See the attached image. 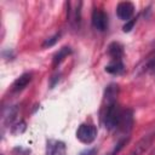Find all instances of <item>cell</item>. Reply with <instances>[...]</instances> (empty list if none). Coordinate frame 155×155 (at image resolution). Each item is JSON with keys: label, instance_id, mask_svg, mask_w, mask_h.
<instances>
[{"label": "cell", "instance_id": "cell-15", "mask_svg": "<svg viewBox=\"0 0 155 155\" xmlns=\"http://www.w3.org/2000/svg\"><path fill=\"white\" fill-rule=\"evenodd\" d=\"M59 38H61V33H56L54 35L47 38V39L42 42V47H51V46H53V45L59 40Z\"/></svg>", "mask_w": 155, "mask_h": 155}, {"label": "cell", "instance_id": "cell-11", "mask_svg": "<svg viewBox=\"0 0 155 155\" xmlns=\"http://www.w3.org/2000/svg\"><path fill=\"white\" fill-rule=\"evenodd\" d=\"M119 92H120V87L117 84H109L104 91V99H105L107 104L116 102Z\"/></svg>", "mask_w": 155, "mask_h": 155}, {"label": "cell", "instance_id": "cell-4", "mask_svg": "<svg viewBox=\"0 0 155 155\" xmlns=\"http://www.w3.org/2000/svg\"><path fill=\"white\" fill-rule=\"evenodd\" d=\"M132 126H133V111L131 109L122 110L120 122H119L117 128L115 131H117L124 137H128V133L132 130Z\"/></svg>", "mask_w": 155, "mask_h": 155}, {"label": "cell", "instance_id": "cell-13", "mask_svg": "<svg viewBox=\"0 0 155 155\" xmlns=\"http://www.w3.org/2000/svg\"><path fill=\"white\" fill-rule=\"evenodd\" d=\"M105 71L113 75H120L125 71V64L122 61H111L108 65H105Z\"/></svg>", "mask_w": 155, "mask_h": 155}, {"label": "cell", "instance_id": "cell-5", "mask_svg": "<svg viewBox=\"0 0 155 155\" xmlns=\"http://www.w3.org/2000/svg\"><path fill=\"white\" fill-rule=\"evenodd\" d=\"M92 27L98 31H104L108 28V15L102 8H94L91 17Z\"/></svg>", "mask_w": 155, "mask_h": 155}, {"label": "cell", "instance_id": "cell-6", "mask_svg": "<svg viewBox=\"0 0 155 155\" xmlns=\"http://www.w3.org/2000/svg\"><path fill=\"white\" fill-rule=\"evenodd\" d=\"M67 18L73 28L76 29L80 27V22H81V2L80 1L75 4V8H71V2H68Z\"/></svg>", "mask_w": 155, "mask_h": 155}, {"label": "cell", "instance_id": "cell-16", "mask_svg": "<svg viewBox=\"0 0 155 155\" xmlns=\"http://www.w3.org/2000/svg\"><path fill=\"white\" fill-rule=\"evenodd\" d=\"M12 154L13 155H30V149L23 148V147L18 145V147L12 149Z\"/></svg>", "mask_w": 155, "mask_h": 155}, {"label": "cell", "instance_id": "cell-7", "mask_svg": "<svg viewBox=\"0 0 155 155\" xmlns=\"http://www.w3.org/2000/svg\"><path fill=\"white\" fill-rule=\"evenodd\" d=\"M134 13V5L130 1H121L117 4L116 6V16L122 19V21H126L128 22Z\"/></svg>", "mask_w": 155, "mask_h": 155}, {"label": "cell", "instance_id": "cell-17", "mask_svg": "<svg viewBox=\"0 0 155 155\" xmlns=\"http://www.w3.org/2000/svg\"><path fill=\"white\" fill-rule=\"evenodd\" d=\"M24 130H25V122H24V121H21L19 124H17V125L12 126V133H13V134L22 133Z\"/></svg>", "mask_w": 155, "mask_h": 155}, {"label": "cell", "instance_id": "cell-20", "mask_svg": "<svg viewBox=\"0 0 155 155\" xmlns=\"http://www.w3.org/2000/svg\"><path fill=\"white\" fill-rule=\"evenodd\" d=\"M94 154H96V149L91 148V149H86V150L81 151L79 155H94Z\"/></svg>", "mask_w": 155, "mask_h": 155}, {"label": "cell", "instance_id": "cell-21", "mask_svg": "<svg viewBox=\"0 0 155 155\" xmlns=\"http://www.w3.org/2000/svg\"><path fill=\"white\" fill-rule=\"evenodd\" d=\"M154 155H155V153H154Z\"/></svg>", "mask_w": 155, "mask_h": 155}, {"label": "cell", "instance_id": "cell-9", "mask_svg": "<svg viewBox=\"0 0 155 155\" xmlns=\"http://www.w3.org/2000/svg\"><path fill=\"white\" fill-rule=\"evenodd\" d=\"M18 114V107L17 105H8L2 109V124L5 126H10L16 120V116Z\"/></svg>", "mask_w": 155, "mask_h": 155}, {"label": "cell", "instance_id": "cell-12", "mask_svg": "<svg viewBox=\"0 0 155 155\" xmlns=\"http://www.w3.org/2000/svg\"><path fill=\"white\" fill-rule=\"evenodd\" d=\"M108 54L111 57L113 61H121L124 56V46L120 42H111L108 46Z\"/></svg>", "mask_w": 155, "mask_h": 155}, {"label": "cell", "instance_id": "cell-8", "mask_svg": "<svg viewBox=\"0 0 155 155\" xmlns=\"http://www.w3.org/2000/svg\"><path fill=\"white\" fill-rule=\"evenodd\" d=\"M45 155H67L65 143L58 139H50L46 144Z\"/></svg>", "mask_w": 155, "mask_h": 155}, {"label": "cell", "instance_id": "cell-18", "mask_svg": "<svg viewBox=\"0 0 155 155\" xmlns=\"http://www.w3.org/2000/svg\"><path fill=\"white\" fill-rule=\"evenodd\" d=\"M136 22H137V18H132V19H130V21H128V22H126V24L122 27V30H124L125 33L131 31V30L133 29V27H134Z\"/></svg>", "mask_w": 155, "mask_h": 155}, {"label": "cell", "instance_id": "cell-3", "mask_svg": "<svg viewBox=\"0 0 155 155\" xmlns=\"http://www.w3.org/2000/svg\"><path fill=\"white\" fill-rule=\"evenodd\" d=\"M154 139H155V130L151 131L150 133L143 136V137L137 142V144L128 151L127 155H143V154L150 148V145L153 144Z\"/></svg>", "mask_w": 155, "mask_h": 155}, {"label": "cell", "instance_id": "cell-14", "mask_svg": "<svg viewBox=\"0 0 155 155\" xmlns=\"http://www.w3.org/2000/svg\"><path fill=\"white\" fill-rule=\"evenodd\" d=\"M71 52H73V51H71V48H70L69 46H63V47H61V48L54 53V56H53V61H52L53 67H57L58 64H61V63L63 62V59H64L65 57H68Z\"/></svg>", "mask_w": 155, "mask_h": 155}, {"label": "cell", "instance_id": "cell-19", "mask_svg": "<svg viewBox=\"0 0 155 155\" xmlns=\"http://www.w3.org/2000/svg\"><path fill=\"white\" fill-rule=\"evenodd\" d=\"M59 76H61L59 73H57V74H54V75L51 76V79H50V87L51 88H53L56 86V84L59 81Z\"/></svg>", "mask_w": 155, "mask_h": 155}, {"label": "cell", "instance_id": "cell-2", "mask_svg": "<svg viewBox=\"0 0 155 155\" xmlns=\"http://www.w3.org/2000/svg\"><path fill=\"white\" fill-rule=\"evenodd\" d=\"M76 138L84 144H91L97 138V128L91 124H81L76 130Z\"/></svg>", "mask_w": 155, "mask_h": 155}, {"label": "cell", "instance_id": "cell-10", "mask_svg": "<svg viewBox=\"0 0 155 155\" xmlns=\"http://www.w3.org/2000/svg\"><path fill=\"white\" fill-rule=\"evenodd\" d=\"M30 81H31V73H23L21 76H18L13 81V84H12V91L13 92H19V91L24 90Z\"/></svg>", "mask_w": 155, "mask_h": 155}, {"label": "cell", "instance_id": "cell-1", "mask_svg": "<svg viewBox=\"0 0 155 155\" xmlns=\"http://www.w3.org/2000/svg\"><path fill=\"white\" fill-rule=\"evenodd\" d=\"M122 115V109L120 105L114 102V103H108L103 114V125L108 131H115L117 128V125L120 122Z\"/></svg>", "mask_w": 155, "mask_h": 155}]
</instances>
